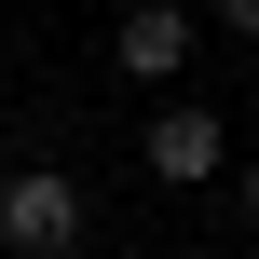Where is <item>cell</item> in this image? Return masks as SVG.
I'll list each match as a JSON object with an SVG mask.
<instances>
[{"mask_svg":"<svg viewBox=\"0 0 259 259\" xmlns=\"http://www.w3.org/2000/svg\"><path fill=\"white\" fill-rule=\"evenodd\" d=\"M232 205H246V232H259V164H232Z\"/></svg>","mask_w":259,"mask_h":259,"instance_id":"obj_5","label":"cell"},{"mask_svg":"<svg viewBox=\"0 0 259 259\" xmlns=\"http://www.w3.org/2000/svg\"><path fill=\"white\" fill-rule=\"evenodd\" d=\"M178 259H205V246H178Z\"/></svg>","mask_w":259,"mask_h":259,"instance_id":"obj_6","label":"cell"},{"mask_svg":"<svg viewBox=\"0 0 259 259\" xmlns=\"http://www.w3.org/2000/svg\"><path fill=\"white\" fill-rule=\"evenodd\" d=\"M109 68H123V82H178V68H191V0H123Z\"/></svg>","mask_w":259,"mask_h":259,"instance_id":"obj_3","label":"cell"},{"mask_svg":"<svg viewBox=\"0 0 259 259\" xmlns=\"http://www.w3.org/2000/svg\"><path fill=\"white\" fill-rule=\"evenodd\" d=\"M246 259H259V246H246Z\"/></svg>","mask_w":259,"mask_h":259,"instance_id":"obj_7","label":"cell"},{"mask_svg":"<svg viewBox=\"0 0 259 259\" xmlns=\"http://www.w3.org/2000/svg\"><path fill=\"white\" fill-rule=\"evenodd\" d=\"M219 27H232V41H259V0H219Z\"/></svg>","mask_w":259,"mask_h":259,"instance_id":"obj_4","label":"cell"},{"mask_svg":"<svg viewBox=\"0 0 259 259\" xmlns=\"http://www.w3.org/2000/svg\"><path fill=\"white\" fill-rule=\"evenodd\" d=\"M137 164H150L164 191H219V178H232V123H219L205 96H164V109L137 123Z\"/></svg>","mask_w":259,"mask_h":259,"instance_id":"obj_2","label":"cell"},{"mask_svg":"<svg viewBox=\"0 0 259 259\" xmlns=\"http://www.w3.org/2000/svg\"><path fill=\"white\" fill-rule=\"evenodd\" d=\"M0 246H14V259H82V246H96L82 178H68V164H14V178H0Z\"/></svg>","mask_w":259,"mask_h":259,"instance_id":"obj_1","label":"cell"}]
</instances>
